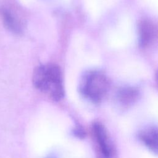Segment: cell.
Instances as JSON below:
<instances>
[{
	"label": "cell",
	"mask_w": 158,
	"mask_h": 158,
	"mask_svg": "<svg viewBox=\"0 0 158 158\" xmlns=\"http://www.w3.org/2000/svg\"><path fill=\"white\" fill-rule=\"evenodd\" d=\"M138 137L141 142L151 152L157 154L158 131L155 126L148 127L139 131Z\"/></svg>",
	"instance_id": "obj_7"
},
{
	"label": "cell",
	"mask_w": 158,
	"mask_h": 158,
	"mask_svg": "<svg viewBox=\"0 0 158 158\" xmlns=\"http://www.w3.org/2000/svg\"><path fill=\"white\" fill-rule=\"evenodd\" d=\"M92 131L102 156L112 158L113 149L104 126L99 122H94L92 125Z\"/></svg>",
	"instance_id": "obj_3"
},
{
	"label": "cell",
	"mask_w": 158,
	"mask_h": 158,
	"mask_svg": "<svg viewBox=\"0 0 158 158\" xmlns=\"http://www.w3.org/2000/svg\"><path fill=\"white\" fill-rule=\"evenodd\" d=\"M0 17L7 30L16 34L22 32V23L17 14L11 9L5 6L1 7Z\"/></svg>",
	"instance_id": "obj_5"
},
{
	"label": "cell",
	"mask_w": 158,
	"mask_h": 158,
	"mask_svg": "<svg viewBox=\"0 0 158 158\" xmlns=\"http://www.w3.org/2000/svg\"><path fill=\"white\" fill-rule=\"evenodd\" d=\"M138 28V41L141 48H146L151 45L156 38V27L154 23L148 19L139 21Z\"/></svg>",
	"instance_id": "obj_4"
},
{
	"label": "cell",
	"mask_w": 158,
	"mask_h": 158,
	"mask_svg": "<svg viewBox=\"0 0 158 158\" xmlns=\"http://www.w3.org/2000/svg\"><path fill=\"white\" fill-rule=\"evenodd\" d=\"M72 133L75 136L81 139L84 138L86 135L85 131H84L83 128L79 125H77L75 127H74L72 131Z\"/></svg>",
	"instance_id": "obj_8"
},
{
	"label": "cell",
	"mask_w": 158,
	"mask_h": 158,
	"mask_svg": "<svg viewBox=\"0 0 158 158\" xmlns=\"http://www.w3.org/2000/svg\"><path fill=\"white\" fill-rule=\"evenodd\" d=\"M109 87L107 76L99 70L85 72L79 82V92L86 99L98 103L104 98Z\"/></svg>",
	"instance_id": "obj_2"
},
{
	"label": "cell",
	"mask_w": 158,
	"mask_h": 158,
	"mask_svg": "<svg viewBox=\"0 0 158 158\" xmlns=\"http://www.w3.org/2000/svg\"><path fill=\"white\" fill-rule=\"evenodd\" d=\"M139 91L131 86H126L120 88L115 95L117 104L122 108H128L133 106L138 99Z\"/></svg>",
	"instance_id": "obj_6"
},
{
	"label": "cell",
	"mask_w": 158,
	"mask_h": 158,
	"mask_svg": "<svg viewBox=\"0 0 158 158\" xmlns=\"http://www.w3.org/2000/svg\"><path fill=\"white\" fill-rule=\"evenodd\" d=\"M33 83L38 90L47 94L53 101H59L64 96L62 73L54 64L40 65L33 73Z\"/></svg>",
	"instance_id": "obj_1"
},
{
	"label": "cell",
	"mask_w": 158,
	"mask_h": 158,
	"mask_svg": "<svg viewBox=\"0 0 158 158\" xmlns=\"http://www.w3.org/2000/svg\"><path fill=\"white\" fill-rule=\"evenodd\" d=\"M46 158H57L56 156H52V155H51V156H48L47 157H46Z\"/></svg>",
	"instance_id": "obj_9"
}]
</instances>
